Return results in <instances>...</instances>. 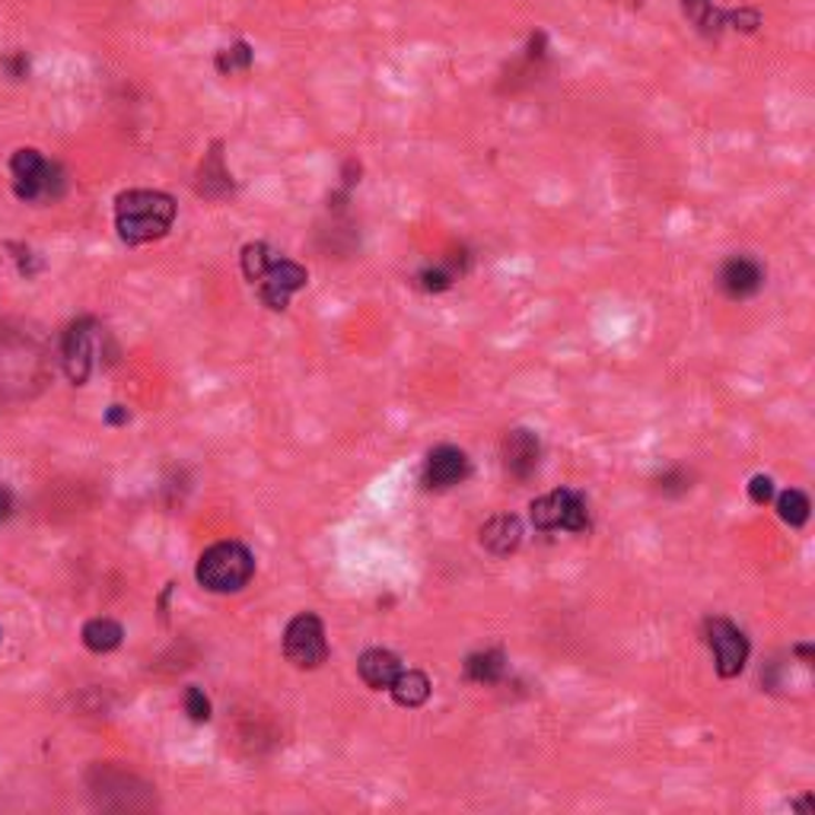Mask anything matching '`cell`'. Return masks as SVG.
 I'll return each instance as SVG.
<instances>
[{
  "mask_svg": "<svg viewBox=\"0 0 815 815\" xmlns=\"http://www.w3.org/2000/svg\"><path fill=\"white\" fill-rule=\"evenodd\" d=\"M224 147L220 144H214L210 151L204 153L202 166H198V178H195V192L202 195V198H227L229 192H233V176H229V169L224 166Z\"/></svg>",
  "mask_w": 815,
  "mask_h": 815,
  "instance_id": "5bb4252c",
  "label": "cell"
},
{
  "mask_svg": "<svg viewBox=\"0 0 815 815\" xmlns=\"http://www.w3.org/2000/svg\"><path fill=\"white\" fill-rule=\"evenodd\" d=\"M389 691H392V701L399 708H421L431 698V679L421 669H402L399 679L389 685Z\"/></svg>",
  "mask_w": 815,
  "mask_h": 815,
  "instance_id": "e0dca14e",
  "label": "cell"
},
{
  "mask_svg": "<svg viewBox=\"0 0 815 815\" xmlns=\"http://www.w3.org/2000/svg\"><path fill=\"white\" fill-rule=\"evenodd\" d=\"M478 535H482L484 551H491L494 558H507V555H513L519 548V541H523V523L516 516L501 513V516L487 519Z\"/></svg>",
  "mask_w": 815,
  "mask_h": 815,
  "instance_id": "4fadbf2b",
  "label": "cell"
},
{
  "mask_svg": "<svg viewBox=\"0 0 815 815\" xmlns=\"http://www.w3.org/2000/svg\"><path fill=\"white\" fill-rule=\"evenodd\" d=\"M809 497L803 494V491H784L781 497H777V513H781V519L793 526V529H799V526H806L809 523Z\"/></svg>",
  "mask_w": 815,
  "mask_h": 815,
  "instance_id": "44dd1931",
  "label": "cell"
},
{
  "mask_svg": "<svg viewBox=\"0 0 815 815\" xmlns=\"http://www.w3.org/2000/svg\"><path fill=\"white\" fill-rule=\"evenodd\" d=\"M708 647L713 653V666L720 679H736L749 662V637L739 631L730 618H708L704 625Z\"/></svg>",
  "mask_w": 815,
  "mask_h": 815,
  "instance_id": "52a82bcc",
  "label": "cell"
},
{
  "mask_svg": "<svg viewBox=\"0 0 815 815\" xmlns=\"http://www.w3.org/2000/svg\"><path fill=\"white\" fill-rule=\"evenodd\" d=\"M10 173H13V192L20 202L45 204L58 202L64 195V169L58 163L45 159L39 151L25 147V151L13 153L10 159Z\"/></svg>",
  "mask_w": 815,
  "mask_h": 815,
  "instance_id": "277c9868",
  "label": "cell"
},
{
  "mask_svg": "<svg viewBox=\"0 0 815 815\" xmlns=\"http://www.w3.org/2000/svg\"><path fill=\"white\" fill-rule=\"evenodd\" d=\"M507 672V657L501 650H482L465 660V679L475 685H494Z\"/></svg>",
  "mask_w": 815,
  "mask_h": 815,
  "instance_id": "ac0fdd59",
  "label": "cell"
},
{
  "mask_svg": "<svg viewBox=\"0 0 815 815\" xmlns=\"http://www.w3.org/2000/svg\"><path fill=\"white\" fill-rule=\"evenodd\" d=\"M96 348H100V326L93 319H80L64 334V370L76 385L90 380L96 367Z\"/></svg>",
  "mask_w": 815,
  "mask_h": 815,
  "instance_id": "9c48e42d",
  "label": "cell"
},
{
  "mask_svg": "<svg viewBox=\"0 0 815 815\" xmlns=\"http://www.w3.org/2000/svg\"><path fill=\"white\" fill-rule=\"evenodd\" d=\"M122 637H125L122 625L112 621V618H93V621L83 625V643L93 653H112L122 643Z\"/></svg>",
  "mask_w": 815,
  "mask_h": 815,
  "instance_id": "d6986e66",
  "label": "cell"
},
{
  "mask_svg": "<svg viewBox=\"0 0 815 815\" xmlns=\"http://www.w3.org/2000/svg\"><path fill=\"white\" fill-rule=\"evenodd\" d=\"M271 258H275V252H271L265 243H249V246L243 249V275L255 283V280L261 278V271L268 268Z\"/></svg>",
  "mask_w": 815,
  "mask_h": 815,
  "instance_id": "7402d4cb",
  "label": "cell"
},
{
  "mask_svg": "<svg viewBox=\"0 0 815 815\" xmlns=\"http://www.w3.org/2000/svg\"><path fill=\"white\" fill-rule=\"evenodd\" d=\"M749 497H752V504H771V497H774V482L767 478V475H755L752 482H749Z\"/></svg>",
  "mask_w": 815,
  "mask_h": 815,
  "instance_id": "cb8c5ba5",
  "label": "cell"
},
{
  "mask_svg": "<svg viewBox=\"0 0 815 815\" xmlns=\"http://www.w3.org/2000/svg\"><path fill=\"white\" fill-rule=\"evenodd\" d=\"M679 10L688 25L711 42L723 39V32L752 35L764 23V17L755 7H720L716 0H679Z\"/></svg>",
  "mask_w": 815,
  "mask_h": 815,
  "instance_id": "3957f363",
  "label": "cell"
},
{
  "mask_svg": "<svg viewBox=\"0 0 815 815\" xmlns=\"http://www.w3.org/2000/svg\"><path fill=\"white\" fill-rule=\"evenodd\" d=\"M306 280H309V271H306L303 265H297V261H290V258H280L275 255L271 261H268V268L261 271V278L255 280V287H258V300L268 306V309H287L290 306V297L297 293V290H303Z\"/></svg>",
  "mask_w": 815,
  "mask_h": 815,
  "instance_id": "ba28073f",
  "label": "cell"
},
{
  "mask_svg": "<svg viewBox=\"0 0 815 815\" xmlns=\"http://www.w3.org/2000/svg\"><path fill=\"white\" fill-rule=\"evenodd\" d=\"M3 71L13 76V80H23L29 74V58H25V51H10L7 58H3Z\"/></svg>",
  "mask_w": 815,
  "mask_h": 815,
  "instance_id": "d4e9b609",
  "label": "cell"
},
{
  "mask_svg": "<svg viewBox=\"0 0 815 815\" xmlns=\"http://www.w3.org/2000/svg\"><path fill=\"white\" fill-rule=\"evenodd\" d=\"M716 283L723 290V297L730 300H752L759 297L764 287V265L752 255H730L723 265H720V275H716Z\"/></svg>",
  "mask_w": 815,
  "mask_h": 815,
  "instance_id": "30bf717a",
  "label": "cell"
},
{
  "mask_svg": "<svg viewBox=\"0 0 815 815\" xmlns=\"http://www.w3.org/2000/svg\"><path fill=\"white\" fill-rule=\"evenodd\" d=\"M283 653L297 669H319L329 660V640H326V625L312 615L303 611L297 615L287 631H283Z\"/></svg>",
  "mask_w": 815,
  "mask_h": 815,
  "instance_id": "8992f818",
  "label": "cell"
},
{
  "mask_svg": "<svg viewBox=\"0 0 815 815\" xmlns=\"http://www.w3.org/2000/svg\"><path fill=\"white\" fill-rule=\"evenodd\" d=\"M796 657L809 662V660H813V647H809V643H799V647H796Z\"/></svg>",
  "mask_w": 815,
  "mask_h": 815,
  "instance_id": "4316f807",
  "label": "cell"
},
{
  "mask_svg": "<svg viewBox=\"0 0 815 815\" xmlns=\"http://www.w3.org/2000/svg\"><path fill=\"white\" fill-rule=\"evenodd\" d=\"M176 224V202L166 192L131 188L115 198V229L127 246L163 239Z\"/></svg>",
  "mask_w": 815,
  "mask_h": 815,
  "instance_id": "6da1fadb",
  "label": "cell"
},
{
  "mask_svg": "<svg viewBox=\"0 0 815 815\" xmlns=\"http://www.w3.org/2000/svg\"><path fill=\"white\" fill-rule=\"evenodd\" d=\"M255 558L252 551L239 541H217L198 558V584L207 592H236L252 580Z\"/></svg>",
  "mask_w": 815,
  "mask_h": 815,
  "instance_id": "7a4b0ae2",
  "label": "cell"
},
{
  "mask_svg": "<svg viewBox=\"0 0 815 815\" xmlns=\"http://www.w3.org/2000/svg\"><path fill=\"white\" fill-rule=\"evenodd\" d=\"M252 64H255V49L246 42V39H239V42H233V45H227V49H220L214 54V68H217V74L224 76L246 74Z\"/></svg>",
  "mask_w": 815,
  "mask_h": 815,
  "instance_id": "ffe728a7",
  "label": "cell"
},
{
  "mask_svg": "<svg viewBox=\"0 0 815 815\" xmlns=\"http://www.w3.org/2000/svg\"><path fill=\"white\" fill-rule=\"evenodd\" d=\"M504 468H507L513 478L526 482L538 468V458H541V443L533 431L526 427H516L504 436Z\"/></svg>",
  "mask_w": 815,
  "mask_h": 815,
  "instance_id": "7c38bea8",
  "label": "cell"
},
{
  "mask_svg": "<svg viewBox=\"0 0 815 815\" xmlns=\"http://www.w3.org/2000/svg\"><path fill=\"white\" fill-rule=\"evenodd\" d=\"M468 472H472L468 456L458 446H436L424 462V484L436 487V491H446L453 484L465 482Z\"/></svg>",
  "mask_w": 815,
  "mask_h": 815,
  "instance_id": "8fae6325",
  "label": "cell"
},
{
  "mask_svg": "<svg viewBox=\"0 0 815 815\" xmlns=\"http://www.w3.org/2000/svg\"><path fill=\"white\" fill-rule=\"evenodd\" d=\"M529 519H533L535 529H541V533H558V529H564V533H586L589 529V507H586V497L580 491L558 487V491L533 501Z\"/></svg>",
  "mask_w": 815,
  "mask_h": 815,
  "instance_id": "5b68a950",
  "label": "cell"
},
{
  "mask_svg": "<svg viewBox=\"0 0 815 815\" xmlns=\"http://www.w3.org/2000/svg\"><path fill=\"white\" fill-rule=\"evenodd\" d=\"M185 711H188V716H192L195 723L210 720V701H207V694H204L202 688L192 685L185 691Z\"/></svg>",
  "mask_w": 815,
  "mask_h": 815,
  "instance_id": "603a6c76",
  "label": "cell"
},
{
  "mask_svg": "<svg viewBox=\"0 0 815 815\" xmlns=\"http://www.w3.org/2000/svg\"><path fill=\"white\" fill-rule=\"evenodd\" d=\"M109 424H125L127 421V411L122 405H112V411H109V417H105Z\"/></svg>",
  "mask_w": 815,
  "mask_h": 815,
  "instance_id": "484cf974",
  "label": "cell"
},
{
  "mask_svg": "<svg viewBox=\"0 0 815 815\" xmlns=\"http://www.w3.org/2000/svg\"><path fill=\"white\" fill-rule=\"evenodd\" d=\"M7 507H10V501H7V494H0V519L7 516Z\"/></svg>",
  "mask_w": 815,
  "mask_h": 815,
  "instance_id": "f1b7e54d",
  "label": "cell"
},
{
  "mask_svg": "<svg viewBox=\"0 0 815 815\" xmlns=\"http://www.w3.org/2000/svg\"><path fill=\"white\" fill-rule=\"evenodd\" d=\"M796 809H803V813H813V799H799V803H793Z\"/></svg>",
  "mask_w": 815,
  "mask_h": 815,
  "instance_id": "83f0119b",
  "label": "cell"
},
{
  "mask_svg": "<svg viewBox=\"0 0 815 815\" xmlns=\"http://www.w3.org/2000/svg\"><path fill=\"white\" fill-rule=\"evenodd\" d=\"M357 672H360V679L367 682V685L373 688V691H389V685L399 679V672H402V660L395 657V653H389V650H367L360 662H357Z\"/></svg>",
  "mask_w": 815,
  "mask_h": 815,
  "instance_id": "9a60e30c",
  "label": "cell"
},
{
  "mask_svg": "<svg viewBox=\"0 0 815 815\" xmlns=\"http://www.w3.org/2000/svg\"><path fill=\"white\" fill-rule=\"evenodd\" d=\"M465 268H468V258H465V255L462 252L446 255L443 261H433L427 268H421L414 283H417L424 293H446V290L465 275Z\"/></svg>",
  "mask_w": 815,
  "mask_h": 815,
  "instance_id": "2e32d148",
  "label": "cell"
}]
</instances>
